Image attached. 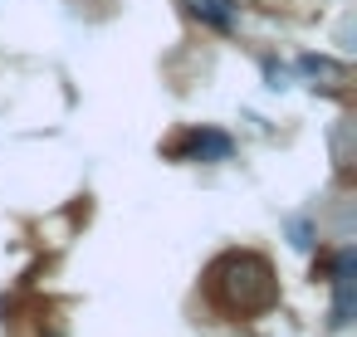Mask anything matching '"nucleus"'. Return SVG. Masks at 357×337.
<instances>
[{"label":"nucleus","instance_id":"obj_6","mask_svg":"<svg viewBox=\"0 0 357 337\" xmlns=\"http://www.w3.org/2000/svg\"><path fill=\"white\" fill-rule=\"evenodd\" d=\"M289 244H294V249H313V225H308L303 215L289 220Z\"/></svg>","mask_w":357,"mask_h":337},{"label":"nucleus","instance_id":"obj_7","mask_svg":"<svg viewBox=\"0 0 357 337\" xmlns=\"http://www.w3.org/2000/svg\"><path fill=\"white\" fill-rule=\"evenodd\" d=\"M264 79H269V88H274V93H279V88H289V84H284V79H289V69H284V64H274V59H264Z\"/></svg>","mask_w":357,"mask_h":337},{"label":"nucleus","instance_id":"obj_4","mask_svg":"<svg viewBox=\"0 0 357 337\" xmlns=\"http://www.w3.org/2000/svg\"><path fill=\"white\" fill-rule=\"evenodd\" d=\"M298 74L313 79V88H342L347 84V64H337L328 54H303L298 59Z\"/></svg>","mask_w":357,"mask_h":337},{"label":"nucleus","instance_id":"obj_3","mask_svg":"<svg viewBox=\"0 0 357 337\" xmlns=\"http://www.w3.org/2000/svg\"><path fill=\"white\" fill-rule=\"evenodd\" d=\"M176 157H191V162H225L230 157V137L215 132V127H191L176 147Z\"/></svg>","mask_w":357,"mask_h":337},{"label":"nucleus","instance_id":"obj_5","mask_svg":"<svg viewBox=\"0 0 357 337\" xmlns=\"http://www.w3.org/2000/svg\"><path fill=\"white\" fill-rule=\"evenodd\" d=\"M181 6H186L196 20H206V25H215V30H230L240 0H181Z\"/></svg>","mask_w":357,"mask_h":337},{"label":"nucleus","instance_id":"obj_1","mask_svg":"<svg viewBox=\"0 0 357 337\" xmlns=\"http://www.w3.org/2000/svg\"><path fill=\"white\" fill-rule=\"evenodd\" d=\"M211 298L235 313V318H250V313H264L279 303V288H274V274L259 254L250 249H235V254H220L211 264Z\"/></svg>","mask_w":357,"mask_h":337},{"label":"nucleus","instance_id":"obj_2","mask_svg":"<svg viewBox=\"0 0 357 337\" xmlns=\"http://www.w3.org/2000/svg\"><path fill=\"white\" fill-rule=\"evenodd\" d=\"M352 303H357V254L337 249V259H333V327L352 322Z\"/></svg>","mask_w":357,"mask_h":337}]
</instances>
